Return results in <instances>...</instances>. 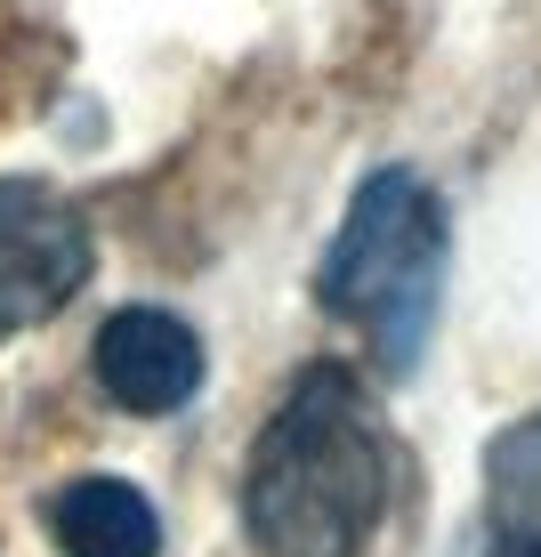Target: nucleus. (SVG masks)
I'll return each instance as SVG.
<instances>
[{"instance_id":"f03ea898","label":"nucleus","mask_w":541,"mask_h":557,"mask_svg":"<svg viewBox=\"0 0 541 557\" xmlns=\"http://www.w3.org/2000/svg\"><path fill=\"white\" fill-rule=\"evenodd\" d=\"M437 283H444V202L429 195L420 170H372L347 202L332 251L316 267V299L332 315L364 323L372 348L396 363H420L437 315Z\"/></svg>"},{"instance_id":"f257e3e1","label":"nucleus","mask_w":541,"mask_h":557,"mask_svg":"<svg viewBox=\"0 0 541 557\" xmlns=\"http://www.w3.org/2000/svg\"><path fill=\"white\" fill-rule=\"evenodd\" d=\"M389 517V429L347 363H307L243 469V525L267 557H364Z\"/></svg>"},{"instance_id":"7ed1b4c3","label":"nucleus","mask_w":541,"mask_h":557,"mask_svg":"<svg viewBox=\"0 0 541 557\" xmlns=\"http://www.w3.org/2000/svg\"><path fill=\"white\" fill-rule=\"evenodd\" d=\"M89 219L41 178H0V332H33L89 283Z\"/></svg>"},{"instance_id":"39448f33","label":"nucleus","mask_w":541,"mask_h":557,"mask_svg":"<svg viewBox=\"0 0 541 557\" xmlns=\"http://www.w3.org/2000/svg\"><path fill=\"white\" fill-rule=\"evenodd\" d=\"M49 533L65 557H162V517L122 476H73L49 502Z\"/></svg>"},{"instance_id":"20e7f679","label":"nucleus","mask_w":541,"mask_h":557,"mask_svg":"<svg viewBox=\"0 0 541 557\" xmlns=\"http://www.w3.org/2000/svg\"><path fill=\"white\" fill-rule=\"evenodd\" d=\"M89 363L122 412H179L202 388V332L179 323L170 307H122V315H106Z\"/></svg>"},{"instance_id":"423d86ee","label":"nucleus","mask_w":541,"mask_h":557,"mask_svg":"<svg viewBox=\"0 0 541 557\" xmlns=\"http://www.w3.org/2000/svg\"><path fill=\"white\" fill-rule=\"evenodd\" d=\"M501 557H541V533H509V549Z\"/></svg>"}]
</instances>
